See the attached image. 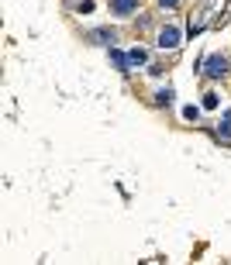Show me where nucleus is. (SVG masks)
Here are the masks:
<instances>
[{
	"instance_id": "9d476101",
	"label": "nucleus",
	"mask_w": 231,
	"mask_h": 265,
	"mask_svg": "<svg viewBox=\"0 0 231 265\" xmlns=\"http://www.w3.org/2000/svg\"><path fill=\"white\" fill-rule=\"evenodd\" d=\"M76 11H80V14H93V0H83V4L76 7Z\"/></svg>"
},
{
	"instance_id": "423d86ee",
	"label": "nucleus",
	"mask_w": 231,
	"mask_h": 265,
	"mask_svg": "<svg viewBox=\"0 0 231 265\" xmlns=\"http://www.w3.org/2000/svg\"><path fill=\"white\" fill-rule=\"evenodd\" d=\"M110 59H114V66H118V69H131V59H128V52H118V49H110Z\"/></svg>"
},
{
	"instance_id": "9b49d317",
	"label": "nucleus",
	"mask_w": 231,
	"mask_h": 265,
	"mask_svg": "<svg viewBox=\"0 0 231 265\" xmlns=\"http://www.w3.org/2000/svg\"><path fill=\"white\" fill-rule=\"evenodd\" d=\"M159 4H162V7H176V4H179V0H159Z\"/></svg>"
},
{
	"instance_id": "f03ea898",
	"label": "nucleus",
	"mask_w": 231,
	"mask_h": 265,
	"mask_svg": "<svg viewBox=\"0 0 231 265\" xmlns=\"http://www.w3.org/2000/svg\"><path fill=\"white\" fill-rule=\"evenodd\" d=\"M107 7L118 14V17H128V14L138 11V0H107Z\"/></svg>"
},
{
	"instance_id": "0eeeda50",
	"label": "nucleus",
	"mask_w": 231,
	"mask_h": 265,
	"mask_svg": "<svg viewBox=\"0 0 231 265\" xmlns=\"http://www.w3.org/2000/svg\"><path fill=\"white\" fill-rule=\"evenodd\" d=\"M176 97H173V86H162V90H156V103H162V107H169Z\"/></svg>"
},
{
	"instance_id": "f257e3e1",
	"label": "nucleus",
	"mask_w": 231,
	"mask_h": 265,
	"mask_svg": "<svg viewBox=\"0 0 231 265\" xmlns=\"http://www.w3.org/2000/svg\"><path fill=\"white\" fill-rule=\"evenodd\" d=\"M179 42H183V31H179L176 24H166V28L159 31V38H156V45H159L162 52H173V49H179Z\"/></svg>"
},
{
	"instance_id": "1a4fd4ad",
	"label": "nucleus",
	"mask_w": 231,
	"mask_h": 265,
	"mask_svg": "<svg viewBox=\"0 0 231 265\" xmlns=\"http://www.w3.org/2000/svg\"><path fill=\"white\" fill-rule=\"evenodd\" d=\"M204 107H207V110H217V93H207V97H204Z\"/></svg>"
},
{
	"instance_id": "20e7f679",
	"label": "nucleus",
	"mask_w": 231,
	"mask_h": 265,
	"mask_svg": "<svg viewBox=\"0 0 231 265\" xmlns=\"http://www.w3.org/2000/svg\"><path fill=\"white\" fill-rule=\"evenodd\" d=\"M114 38H118V34H114L110 28H93L90 31V42L93 45H114Z\"/></svg>"
},
{
	"instance_id": "7ed1b4c3",
	"label": "nucleus",
	"mask_w": 231,
	"mask_h": 265,
	"mask_svg": "<svg viewBox=\"0 0 231 265\" xmlns=\"http://www.w3.org/2000/svg\"><path fill=\"white\" fill-rule=\"evenodd\" d=\"M224 69H228V59H224V55H211L204 72L211 76V80H217V76H224Z\"/></svg>"
},
{
	"instance_id": "6e6552de",
	"label": "nucleus",
	"mask_w": 231,
	"mask_h": 265,
	"mask_svg": "<svg viewBox=\"0 0 231 265\" xmlns=\"http://www.w3.org/2000/svg\"><path fill=\"white\" fill-rule=\"evenodd\" d=\"M183 121H190V124L200 121V107H197V103H186V107H183Z\"/></svg>"
},
{
	"instance_id": "39448f33",
	"label": "nucleus",
	"mask_w": 231,
	"mask_h": 265,
	"mask_svg": "<svg viewBox=\"0 0 231 265\" xmlns=\"http://www.w3.org/2000/svg\"><path fill=\"white\" fill-rule=\"evenodd\" d=\"M128 59H131V66H145L148 62V52L138 45V49H128Z\"/></svg>"
}]
</instances>
